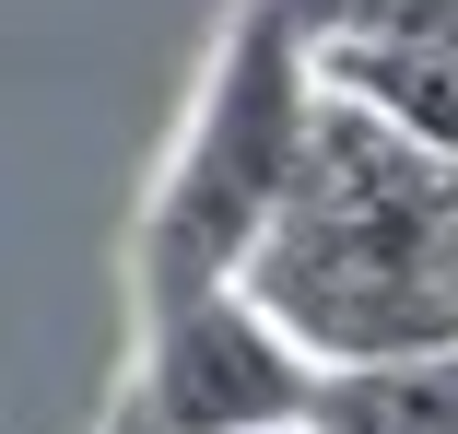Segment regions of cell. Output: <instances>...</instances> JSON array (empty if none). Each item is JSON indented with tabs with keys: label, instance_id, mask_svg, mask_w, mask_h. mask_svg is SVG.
<instances>
[{
	"label": "cell",
	"instance_id": "cell-1",
	"mask_svg": "<svg viewBox=\"0 0 458 434\" xmlns=\"http://www.w3.org/2000/svg\"><path fill=\"white\" fill-rule=\"evenodd\" d=\"M247 294L329 376L446 353L458 340V153L329 95L318 141H306V177H294L283 223H270Z\"/></svg>",
	"mask_w": 458,
	"mask_h": 434
},
{
	"label": "cell",
	"instance_id": "cell-2",
	"mask_svg": "<svg viewBox=\"0 0 458 434\" xmlns=\"http://www.w3.org/2000/svg\"><path fill=\"white\" fill-rule=\"evenodd\" d=\"M318 106H329V71H318V36L294 0H247V24L224 36L212 82L189 129L165 153V188L141 212V317L165 305H200L224 282L259 271L270 223H283L294 177H306V141H318Z\"/></svg>",
	"mask_w": 458,
	"mask_h": 434
},
{
	"label": "cell",
	"instance_id": "cell-3",
	"mask_svg": "<svg viewBox=\"0 0 458 434\" xmlns=\"http://www.w3.org/2000/svg\"><path fill=\"white\" fill-rule=\"evenodd\" d=\"M130 411L153 434H306L329 411V364L270 317L247 282L141 317V388Z\"/></svg>",
	"mask_w": 458,
	"mask_h": 434
},
{
	"label": "cell",
	"instance_id": "cell-4",
	"mask_svg": "<svg viewBox=\"0 0 458 434\" xmlns=\"http://www.w3.org/2000/svg\"><path fill=\"white\" fill-rule=\"evenodd\" d=\"M329 434H458V340L446 353H411V364H364V376H329Z\"/></svg>",
	"mask_w": 458,
	"mask_h": 434
},
{
	"label": "cell",
	"instance_id": "cell-5",
	"mask_svg": "<svg viewBox=\"0 0 458 434\" xmlns=\"http://www.w3.org/2000/svg\"><path fill=\"white\" fill-rule=\"evenodd\" d=\"M118 434H153V422H141V411H118Z\"/></svg>",
	"mask_w": 458,
	"mask_h": 434
},
{
	"label": "cell",
	"instance_id": "cell-6",
	"mask_svg": "<svg viewBox=\"0 0 458 434\" xmlns=\"http://www.w3.org/2000/svg\"><path fill=\"white\" fill-rule=\"evenodd\" d=\"M306 434H329V422H306Z\"/></svg>",
	"mask_w": 458,
	"mask_h": 434
}]
</instances>
